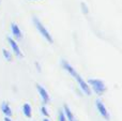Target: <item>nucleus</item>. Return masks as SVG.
<instances>
[{"instance_id": "7", "label": "nucleus", "mask_w": 122, "mask_h": 121, "mask_svg": "<svg viewBox=\"0 0 122 121\" xmlns=\"http://www.w3.org/2000/svg\"><path fill=\"white\" fill-rule=\"evenodd\" d=\"M63 113H64V115H65L66 121H77V120H76V118L74 117L73 113L71 111V109H70V107L67 106L66 104L63 106Z\"/></svg>"}, {"instance_id": "9", "label": "nucleus", "mask_w": 122, "mask_h": 121, "mask_svg": "<svg viewBox=\"0 0 122 121\" xmlns=\"http://www.w3.org/2000/svg\"><path fill=\"white\" fill-rule=\"evenodd\" d=\"M1 111L6 117H11L12 116V111H11L10 106H9V104L6 102H3L1 104Z\"/></svg>"}, {"instance_id": "13", "label": "nucleus", "mask_w": 122, "mask_h": 121, "mask_svg": "<svg viewBox=\"0 0 122 121\" xmlns=\"http://www.w3.org/2000/svg\"><path fill=\"white\" fill-rule=\"evenodd\" d=\"M81 8H82V12H84L85 14H87V13H88V8H87L85 2H81Z\"/></svg>"}, {"instance_id": "8", "label": "nucleus", "mask_w": 122, "mask_h": 121, "mask_svg": "<svg viewBox=\"0 0 122 121\" xmlns=\"http://www.w3.org/2000/svg\"><path fill=\"white\" fill-rule=\"evenodd\" d=\"M11 29H12V33L13 35L15 36L16 39H21V31L19 30V27L16 25L15 23H13L12 25H11Z\"/></svg>"}, {"instance_id": "15", "label": "nucleus", "mask_w": 122, "mask_h": 121, "mask_svg": "<svg viewBox=\"0 0 122 121\" xmlns=\"http://www.w3.org/2000/svg\"><path fill=\"white\" fill-rule=\"evenodd\" d=\"M4 121H12V120H11L9 117H5V118H4Z\"/></svg>"}, {"instance_id": "4", "label": "nucleus", "mask_w": 122, "mask_h": 121, "mask_svg": "<svg viewBox=\"0 0 122 121\" xmlns=\"http://www.w3.org/2000/svg\"><path fill=\"white\" fill-rule=\"evenodd\" d=\"M95 105H97V111H100V114H101V116L104 118L106 121H109V114H108L107 109H106V107L104 106V104L101 102L100 100H97L95 101Z\"/></svg>"}, {"instance_id": "12", "label": "nucleus", "mask_w": 122, "mask_h": 121, "mask_svg": "<svg viewBox=\"0 0 122 121\" xmlns=\"http://www.w3.org/2000/svg\"><path fill=\"white\" fill-rule=\"evenodd\" d=\"M59 121H66V118H65L63 111H59Z\"/></svg>"}, {"instance_id": "6", "label": "nucleus", "mask_w": 122, "mask_h": 121, "mask_svg": "<svg viewBox=\"0 0 122 121\" xmlns=\"http://www.w3.org/2000/svg\"><path fill=\"white\" fill-rule=\"evenodd\" d=\"M8 42H9V44H10V46H11V48H12V50L14 51V54L17 56V57H23V54H21V51H20V49H19V47H18V45H17V43L15 42L13 39H11V38H8Z\"/></svg>"}, {"instance_id": "11", "label": "nucleus", "mask_w": 122, "mask_h": 121, "mask_svg": "<svg viewBox=\"0 0 122 121\" xmlns=\"http://www.w3.org/2000/svg\"><path fill=\"white\" fill-rule=\"evenodd\" d=\"M3 56L8 61H11V60H12V55H11V53L9 50H6V49H3Z\"/></svg>"}, {"instance_id": "1", "label": "nucleus", "mask_w": 122, "mask_h": 121, "mask_svg": "<svg viewBox=\"0 0 122 121\" xmlns=\"http://www.w3.org/2000/svg\"><path fill=\"white\" fill-rule=\"evenodd\" d=\"M61 64H62L63 69H64L65 71H67V72H69L70 74H71L72 76H73L74 78L76 79V81L78 83V85H79V87L81 88V90L85 92V94H87V96H90V94H91V89H90V87H89L88 84H87L86 81H85L84 79L81 78V76L77 74V72H76V71L73 69V66H70V64L67 63L66 61H65V60H62Z\"/></svg>"}, {"instance_id": "14", "label": "nucleus", "mask_w": 122, "mask_h": 121, "mask_svg": "<svg viewBox=\"0 0 122 121\" xmlns=\"http://www.w3.org/2000/svg\"><path fill=\"white\" fill-rule=\"evenodd\" d=\"M41 111H42V114L45 116V117H48V113H47V109H46V107L45 106H42V108H41Z\"/></svg>"}, {"instance_id": "10", "label": "nucleus", "mask_w": 122, "mask_h": 121, "mask_svg": "<svg viewBox=\"0 0 122 121\" xmlns=\"http://www.w3.org/2000/svg\"><path fill=\"white\" fill-rule=\"evenodd\" d=\"M23 111H24V115H25L26 117L31 118V116H32V109H31V106H30V104H28V103L24 104Z\"/></svg>"}, {"instance_id": "16", "label": "nucleus", "mask_w": 122, "mask_h": 121, "mask_svg": "<svg viewBox=\"0 0 122 121\" xmlns=\"http://www.w3.org/2000/svg\"><path fill=\"white\" fill-rule=\"evenodd\" d=\"M43 121H49V120H48V119H47V118H45V119H44V120H43Z\"/></svg>"}, {"instance_id": "3", "label": "nucleus", "mask_w": 122, "mask_h": 121, "mask_svg": "<svg viewBox=\"0 0 122 121\" xmlns=\"http://www.w3.org/2000/svg\"><path fill=\"white\" fill-rule=\"evenodd\" d=\"M33 23H34V25H36V29H38L39 31H40V33L42 34V35L44 36V38L46 39V40L48 41L49 43L53 42V38H51V35L49 34V32L47 31V29L42 25V23H41V21L39 20V19L36 18V17H33Z\"/></svg>"}, {"instance_id": "2", "label": "nucleus", "mask_w": 122, "mask_h": 121, "mask_svg": "<svg viewBox=\"0 0 122 121\" xmlns=\"http://www.w3.org/2000/svg\"><path fill=\"white\" fill-rule=\"evenodd\" d=\"M87 84H89V85L92 87V89L94 90L99 96H102L106 90L104 83L102 81H100V79H89Z\"/></svg>"}, {"instance_id": "5", "label": "nucleus", "mask_w": 122, "mask_h": 121, "mask_svg": "<svg viewBox=\"0 0 122 121\" xmlns=\"http://www.w3.org/2000/svg\"><path fill=\"white\" fill-rule=\"evenodd\" d=\"M36 89H38L39 93H40V96H41V99H42L43 103L47 104V103L49 102V96H48V93H47V91L41 85H39V84H36Z\"/></svg>"}]
</instances>
